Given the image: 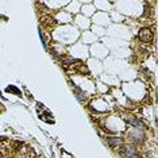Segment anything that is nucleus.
<instances>
[{"instance_id": "obj_1", "label": "nucleus", "mask_w": 158, "mask_h": 158, "mask_svg": "<svg viewBox=\"0 0 158 158\" xmlns=\"http://www.w3.org/2000/svg\"><path fill=\"white\" fill-rule=\"evenodd\" d=\"M139 39L143 44H152L153 42V33L149 30V28H143V30L139 31Z\"/></svg>"}, {"instance_id": "obj_2", "label": "nucleus", "mask_w": 158, "mask_h": 158, "mask_svg": "<svg viewBox=\"0 0 158 158\" xmlns=\"http://www.w3.org/2000/svg\"><path fill=\"white\" fill-rule=\"evenodd\" d=\"M124 120L127 122V123H130L131 126H134V127H143V123H142V122L139 120L138 118L131 116V115H127V116H124Z\"/></svg>"}, {"instance_id": "obj_3", "label": "nucleus", "mask_w": 158, "mask_h": 158, "mask_svg": "<svg viewBox=\"0 0 158 158\" xmlns=\"http://www.w3.org/2000/svg\"><path fill=\"white\" fill-rule=\"evenodd\" d=\"M7 92H15V93H18V95H19V91H18V89L16 88H14V87H8V88H7Z\"/></svg>"}, {"instance_id": "obj_4", "label": "nucleus", "mask_w": 158, "mask_h": 158, "mask_svg": "<svg viewBox=\"0 0 158 158\" xmlns=\"http://www.w3.org/2000/svg\"><path fill=\"white\" fill-rule=\"evenodd\" d=\"M2 107H3V106H2V104H0V111H3V108H2Z\"/></svg>"}]
</instances>
